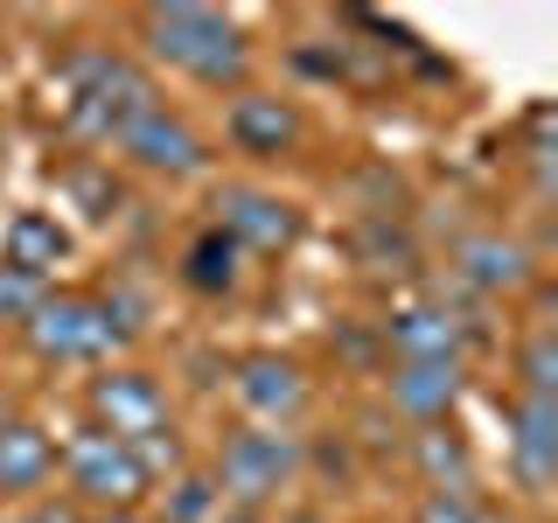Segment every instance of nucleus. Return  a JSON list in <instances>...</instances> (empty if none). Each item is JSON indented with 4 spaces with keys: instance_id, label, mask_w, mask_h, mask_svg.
<instances>
[{
    "instance_id": "f257e3e1",
    "label": "nucleus",
    "mask_w": 558,
    "mask_h": 523,
    "mask_svg": "<svg viewBox=\"0 0 558 523\" xmlns=\"http://www.w3.org/2000/svg\"><path fill=\"white\" fill-rule=\"evenodd\" d=\"M140 42H147L154 63L182 70L196 84H244V70H252V49H244L238 22H223L217 8H189V0L140 14Z\"/></svg>"
},
{
    "instance_id": "f03ea898",
    "label": "nucleus",
    "mask_w": 558,
    "mask_h": 523,
    "mask_svg": "<svg viewBox=\"0 0 558 523\" xmlns=\"http://www.w3.org/2000/svg\"><path fill=\"white\" fill-rule=\"evenodd\" d=\"M154 77L119 49H70L63 63V119L84 139H112L119 126H133L140 112H154Z\"/></svg>"
},
{
    "instance_id": "7ed1b4c3",
    "label": "nucleus",
    "mask_w": 558,
    "mask_h": 523,
    "mask_svg": "<svg viewBox=\"0 0 558 523\" xmlns=\"http://www.w3.org/2000/svg\"><path fill=\"white\" fill-rule=\"evenodd\" d=\"M22 336L43 363H98L105 370V363L126 349L133 321L112 301H98V293H49V301L28 314Z\"/></svg>"
},
{
    "instance_id": "20e7f679",
    "label": "nucleus",
    "mask_w": 558,
    "mask_h": 523,
    "mask_svg": "<svg viewBox=\"0 0 558 523\" xmlns=\"http://www.w3.org/2000/svg\"><path fill=\"white\" fill-rule=\"evenodd\" d=\"M63 482H70V496L77 502H92V510L105 516H126L140 496H147V475H140V461H133V447L126 440H112L105 426H84V433H70L63 440Z\"/></svg>"
},
{
    "instance_id": "39448f33",
    "label": "nucleus",
    "mask_w": 558,
    "mask_h": 523,
    "mask_svg": "<svg viewBox=\"0 0 558 523\" xmlns=\"http://www.w3.org/2000/svg\"><path fill=\"white\" fill-rule=\"evenodd\" d=\"M293 467H301V440L287 426H244L217 453V496L258 510V502H272L293 482Z\"/></svg>"
},
{
    "instance_id": "423d86ee",
    "label": "nucleus",
    "mask_w": 558,
    "mask_h": 523,
    "mask_svg": "<svg viewBox=\"0 0 558 523\" xmlns=\"http://www.w3.org/2000/svg\"><path fill=\"white\" fill-rule=\"evenodd\" d=\"M112 147L126 154L133 168L168 174V182L209 174V139L189 126L182 112H168V105H154V112H140V119H133V126H119V133H112Z\"/></svg>"
},
{
    "instance_id": "0eeeda50",
    "label": "nucleus",
    "mask_w": 558,
    "mask_h": 523,
    "mask_svg": "<svg viewBox=\"0 0 558 523\" xmlns=\"http://www.w3.org/2000/svg\"><path fill=\"white\" fill-rule=\"evenodd\" d=\"M92 418L112 440H147V433L174 426L168 418V391L147 370H126V363H105L92 377Z\"/></svg>"
},
{
    "instance_id": "6e6552de",
    "label": "nucleus",
    "mask_w": 558,
    "mask_h": 523,
    "mask_svg": "<svg viewBox=\"0 0 558 523\" xmlns=\"http://www.w3.org/2000/svg\"><path fill=\"white\" fill-rule=\"evenodd\" d=\"M217 231L238 244V252H287L301 238V217L293 203H279L272 188H252V182H223L217 188Z\"/></svg>"
},
{
    "instance_id": "1a4fd4ad",
    "label": "nucleus",
    "mask_w": 558,
    "mask_h": 523,
    "mask_svg": "<svg viewBox=\"0 0 558 523\" xmlns=\"http://www.w3.org/2000/svg\"><path fill=\"white\" fill-rule=\"evenodd\" d=\"M231 391L258 426H293V418L307 412V377H301V363H287V356H244Z\"/></svg>"
},
{
    "instance_id": "9d476101",
    "label": "nucleus",
    "mask_w": 558,
    "mask_h": 523,
    "mask_svg": "<svg viewBox=\"0 0 558 523\" xmlns=\"http://www.w3.org/2000/svg\"><path fill=\"white\" fill-rule=\"evenodd\" d=\"M223 133H231V147L272 161V154L301 147V112H293L287 98H272V92H238L231 112H223Z\"/></svg>"
},
{
    "instance_id": "9b49d317",
    "label": "nucleus",
    "mask_w": 558,
    "mask_h": 523,
    "mask_svg": "<svg viewBox=\"0 0 558 523\" xmlns=\"http://www.w3.org/2000/svg\"><path fill=\"white\" fill-rule=\"evenodd\" d=\"M57 475V440H49L43 426H28V418H8L0 426V496L14 502H35Z\"/></svg>"
},
{
    "instance_id": "f8f14e48",
    "label": "nucleus",
    "mask_w": 558,
    "mask_h": 523,
    "mask_svg": "<svg viewBox=\"0 0 558 523\" xmlns=\"http://www.w3.org/2000/svg\"><path fill=\"white\" fill-rule=\"evenodd\" d=\"M461 398V356H433V363H398L391 370V405L418 418V426H440Z\"/></svg>"
},
{
    "instance_id": "ddd939ff",
    "label": "nucleus",
    "mask_w": 558,
    "mask_h": 523,
    "mask_svg": "<svg viewBox=\"0 0 558 523\" xmlns=\"http://www.w3.org/2000/svg\"><path fill=\"white\" fill-rule=\"evenodd\" d=\"M453 272H461L468 287H482V293H517L523 279H531V252H523L517 238L475 231V238L453 244Z\"/></svg>"
},
{
    "instance_id": "4468645a",
    "label": "nucleus",
    "mask_w": 558,
    "mask_h": 523,
    "mask_svg": "<svg viewBox=\"0 0 558 523\" xmlns=\"http://www.w3.org/2000/svg\"><path fill=\"white\" fill-rule=\"evenodd\" d=\"M384 342L398 349V363H433V356H461V321L433 301H412V307H391L384 321Z\"/></svg>"
},
{
    "instance_id": "2eb2a0df",
    "label": "nucleus",
    "mask_w": 558,
    "mask_h": 523,
    "mask_svg": "<svg viewBox=\"0 0 558 523\" xmlns=\"http://www.w3.org/2000/svg\"><path fill=\"white\" fill-rule=\"evenodd\" d=\"M510 447H517L523 488H537V496H545L551 475H558V398H517V433H510Z\"/></svg>"
},
{
    "instance_id": "dca6fc26",
    "label": "nucleus",
    "mask_w": 558,
    "mask_h": 523,
    "mask_svg": "<svg viewBox=\"0 0 558 523\" xmlns=\"http://www.w3.org/2000/svg\"><path fill=\"white\" fill-rule=\"evenodd\" d=\"M63 258H70V231H63V223L43 217V209H14V217H8V266L49 279Z\"/></svg>"
},
{
    "instance_id": "f3484780",
    "label": "nucleus",
    "mask_w": 558,
    "mask_h": 523,
    "mask_svg": "<svg viewBox=\"0 0 558 523\" xmlns=\"http://www.w3.org/2000/svg\"><path fill=\"white\" fill-rule=\"evenodd\" d=\"M412 453H418V467H426V482L440 488V496H468V488H475V453H468V440L447 418L440 426H418Z\"/></svg>"
},
{
    "instance_id": "a211bd4d",
    "label": "nucleus",
    "mask_w": 558,
    "mask_h": 523,
    "mask_svg": "<svg viewBox=\"0 0 558 523\" xmlns=\"http://www.w3.org/2000/svg\"><path fill=\"white\" fill-rule=\"evenodd\" d=\"M238 258H244V252H238L223 231H203L196 244H189V258H182V279H189L196 293H231V287H238Z\"/></svg>"
},
{
    "instance_id": "6ab92c4d",
    "label": "nucleus",
    "mask_w": 558,
    "mask_h": 523,
    "mask_svg": "<svg viewBox=\"0 0 558 523\" xmlns=\"http://www.w3.org/2000/svg\"><path fill=\"white\" fill-rule=\"evenodd\" d=\"M517 377H523V398H551L558 391V342H551V328H531V336H523Z\"/></svg>"
},
{
    "instance_id": "aec40b11",
    "label": "nucleus",
    "mask_w": 558,
    "mask_h": 523,
    "mask_svg": "<svg viewBox=\"0 0 558 523\" xmlns=\"http://www.w3.org/2000/svg\"><path fill=\"white\" fill-rule=\"evenodd\" d=\"M49 301V279H35V272H22V266H8L0 258V321L8 328H28V314Z\"/></svg>"
},
{
    "instance_id": "412c9836",
    "label": "nucleus",
    "mask_w": 558,
    "mask_h": 523,
    "mask_svg": "<svg viewBox=\"0 0 558 523\" xmlns=\"http://www.w3.org/2000/svg\"><path fill=\"white\" fill-rule=\"evenodd\" d=\"M223 510V496H217V482H203V475H182L168 488V523H209Z\"/></svg>"
},
{
    "instance_id": "4be33fe9",
    "label": "nucleus",
    "mask_w": 558,
    "mask_h": 523,
    "mask_svg": "<svg viewBox=\"0 0 558 523\" xmlns=\"http://www.w3.org/2000/svg\"><path fill=\"white\" fill-rule=\"evenodd\" d=\"M475 516H482V510H475L468 496H440V488H433V496L418 502V516H412V523H475Z\"/></svg>"
},
{
    "instance_id": "5701e85b",
    "label": "nucleus",
    "mask_w": 558,
    "mask_h": 523,
    "mask_svg": "<svg viewBox=\"0 0 558 523\" xmlns=\"http://www.w3.org/2000/svg\"><path fill=\"white\" fill-rule=\"evenodd\" d=\"M14 523H77V510H70V502H57V496H35Z\"/></svg>"
},
{
    "instance_id": "b1692460",
    "label": "nucleus",
    "mask_w": 558,
    "mask_h": 523,
    "mask_svg": "<svg viewBox=\"0 0 558 523\" xmlns=\"http://www.w3.org/2000/svg\"><path fill=\"white\" fill-rule=\"evenodd\" d=\"M92 523H133V516H92Z\"/></svg>"
},
{
    "instance_id": "393cba45",
    "label": "nucleus",
    "mask_w": 558,
    "mask_h": 523,
    "mask_svg": "<svg viewBox=\"0 0 558 523\" xmlns=\"http://www.w3.org/2000/svg\"><path fill=\"white\" fill-rule=\"evenodd\" d=\"M0 426H8V391H0Z\"/></svg>"
},
{
    "instance_id": "a878e982",
    "label": "nucleus",
    "mask_w": 558,
    "mask_h": 523,
    "mask_svg": "<svg viewBox=\"0 0 558 523\" xmlns=\"http://www.w3.org/2000/svg\"><path fill=\"white\" fill-rule=\"evenodd\" d=\"M475 523H510V516H475Z\"/></svg>"
},
{
    "instance_id": "bb28decb",
    "label": "nucleus",
    "mask_w": 558,
    "mask_h": 523,
    "mask_svg": "<svg viewBox=\"0 0 558 523\" xmlns=\"http://www.w3.org/2000/svg\"><path fill=\"white\" fill-rule=\"evenodd\" d=\"M0 139H8V126H0Z\"/></svg>"
}]
</instances>
